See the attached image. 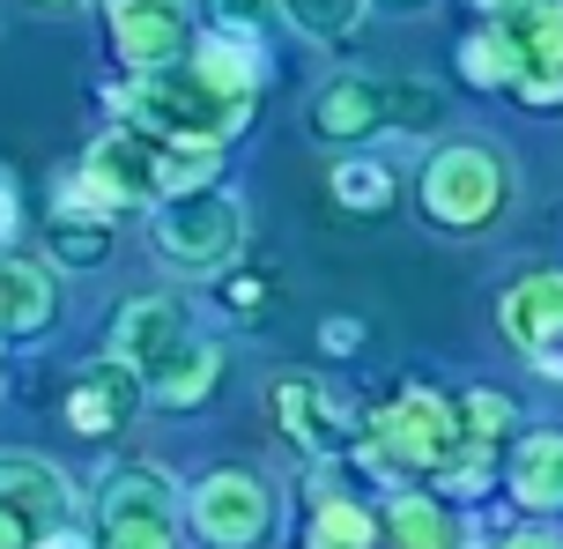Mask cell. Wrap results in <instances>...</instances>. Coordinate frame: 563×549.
Masks as SVG:
<instances>
[{"label": "cell", "instance_id": "1", "mask_svg": "<svg viewBox=\"0 0 563 549\" xmlns=\"http://www.w3.org/2000/svg\"><path fill=\"white\" fill-rule=\"evenodd\" d=\"M208 149H170V142H148L134 127H119L82 156V178H75V201L89 208H164L170 194L186 186H208Z\"/></svg>", "mask_w": 563, "mask_h": 549}, {"label": "cell", "instance_id": "2", "mask_svg": "<svg viewBox=\"0 0 563 549\" xmlns=\"http://www.w3.org/2000/svg\"><path fill=\"white\" fill-rule=\"evenodd\" d=\"M119 112H126V127H134V134H148V142H170V149H208V156H216V149H223L230 134H245L253 105L223 97L216 83H200L194 67L178 59V67L134 75V89H119Z\"/></svg>", "mask_w": 563, "mask_h": 549}, {"label": "cell", "instance_id": "3", "mask_svg": "<svg viewBox=\"0 0 563 549\" xmlns=\"http://www.w3.org/2000/svg\"><path fill=\"white\" fill-rule=\"evenodd\" d=\"M511 208V164L489 142H445L422 164V216L438 231H489Z\"/></svg>", "mask_w": 563, "mask_h": 549}, {"label": "cell", "instance_id": "4", "mask_svg": "<svg viewBox=\"0 0 563 549\" xmlns=\"http://www.w3.org/2000/svg\"><path fill=\"white\" fill-rule=\"evenodd\" d=\"M245 245V208L223 186H186L156 208V261L186 267V275H208V267H230Z\"/></svg>", "mask_w": 563, "mask_h": 549}, {"label": "cell", "instance_id": "5", "mask_svg": "<svg viewBox=\"0 0 563 549\" xmlns=\"http://www.w3.org/2000/svg\"><path fill=\"white\" fill-rule=\"evenodd\" d=\"M371 431H378L371 468L400 491V475H430V468L452 453V438H460V408H452L445 394H430V386H408L400 402H386L378 416H371Z\"/></svg>", "mask_w": 563, "mask_h": 549}, {"label": "cell", "instance_id": "6", "mask_svg": "<svg viewBox=\"0 0 563 549\" xmlns=\"http://www.w3.org/2000/svg\"><path fill=\"white\" fill-rule=\"evenodd\" d=\"M497 15V45L511 59V97L527 105H563V0H505Z\"/></svg>", "mask_w": 563, "mask_h": 549}, {"label": "cell", "instance_id": "7", "mask_svg": "<svg viewBox=\"0 0 563 549\" xmlns=\"http://www.w3.org/2000/svg\"><path fill=\"white\" fill-rule=\"evenodd\" d=\"M170 513H178V491L156 461L119 468L112 483L97 491V549H170Z\"/></svg>", "mask_w": 563, "mask_h": 549}, {"label": "cell", "instance_id": "8", "mask_svg": "<svg viewBox=\"0 0 563 549\" xmlns=\"http://www.w3.org/2000/svg\"><path fill=\"white\" fill-rule=\"evenodd\" d=\"M186 513H194V535L208 549H253L267 535V520H275V497H267V483L253 468H216V475H200Z\"/></svg>", "mask_w": 563, "mask_h": 549}, {"label": "cell", "instance_id": "9", "mask_svg": "<svg viewBox=\"0 0 563 549\" xmlns=\"http://www.w3.org/2000/svg\"><path fill=\"white\" fill-rule=\"evenodd\" d=\"M497 327L534 372L563 378V275H519L497 297Z\"/></svg>", "mask_w": 563, "mask_h": 549}, {"label": "cell", "instance_id": "10", "mask_svg": "<svg viewBox=\"0 0 563 549\" xmlns=\"http://www.w3.org/2000/svg\"><path fill=\"white\" fill-rule=\"evenodd\" d=\"M112 45L134 75L178 67L194 53V0H112Z\"/></svg>", "mask_w": 563, "mask_h": 549}, {"label": "cell", "instance_id": "11", "mask_svg": "<svg viewBox=\"0 0 563 549\" xmlns=\"http://www.w3.org/2000/svg\"><path fill=\"white\" fill-rule=\"evenodd\" d=\"M186 342H194V319H186L178 297H134V305L112 319V356L141 378V386H156V378L178 364Z\"/></svg>", "mask_w": 563, "mask_h": 549}, {"label": "cell", "instance_id": "12", "mask_svg": "<svg viewBox=\"0 0 563 549\" xmlns=\"http://www.w3.org/2000/svg\"><path fill=\"white\" fill-rule=\"evenodd\" d=\"M0 513H15L30 535H59V527H75V491L53 461L0 453Z\"/></svg>", "mask_w": 563, "mask_h": 549}, {"label": "cell", "instance_id": "13", "mask_svg": "<svg viewBox=\"0 0 563 549\" xmlns=\"http://www.w3.org/2000/svg\"><path fill=\"white\" fill-rule=\"evenodd\" d=\"M267 408L282 416V431L297 438L311 461H334L341 446L356 438V431H349V416H341V408L327 402V386H319V378H305V372L275 378V386H267Z\"/></svg>", "mask_w": 563, "mask_h": 549}, {"label": "cell", "instance_id": "14", "mask_svg": "<svg viewBox=\"0 0 563 549\" xmlns=\"http://www.w3.org/2000/svg\"><path fill=\"white\" fill-rule=\"evenodd\" d=\"M141 394H148V386H141L119 356H104V364H89V372L67 386V424H75L82 438H119L126 424H134Z\"/></svg>", "mask_w": 563, "mask_h": 549}, {"label": "cell", "instance_id": "15", "mask_svg": "<svg viewBox=\"0 0 563 549\" xmlns=\"http://www.w3.org/2000/svg\"><path fill=\"white\" fill-rule=\"evenodd\" d=\"M371 127H386L378 75H334V83L311 97V134L319 142H364Z\"/></svg>", "mask_w": 563, "mask_h": 549}, {"label": "cell", "instance_id": "16", "mask_svg": "<svg viewBox=\"0 0 563 549\" xmlns=\"http://www.w3.org/2000/svg\"><path fill=\"white\" fill-rule=\"evenodd\" d=\"M505 491L527 513H563V431H527L505 461Z\"/></svg>", "mask_w": 563, "mask_h": 549}, {"label": "cell", "instance_id": "17", "mask_svg": "<svg viewBox=\"0 0 563 549\" xmlns=\"http://www.w3.org/2000/svg\"><path fill=\"white\" fill-rule=\"evenodd\" d=\"M378 527H386V549H467V535L452 527V513L422 491H394V505H386Z\"/></svg>", "mask_w": 563, "mask_h": 549}, {"label": "cell", "instance_id": "18", "mask_svg": "<svg viewBox=\"0 0 563 549\" xmlns=\"http://www.w3.org/2000/svg\"><path fill=\"white\" fill-rule=\"evenodd\" d=\"M59 312V289L37 261H0V334H37Z\"/></svg>", "mask_w": 563, "mask_h": 549}, {"label": "cell", "instance_id": "19", "mask_svg": "<svg viewBox=\"0 0 563 549\" xmlns=\"http://www.w3.org/2000/svg\"><path fill=\"white\" fill-rule=\"evenodd\" d=\"M45 245H53V261H67V267H97L112 253V216L67 194V201L53 208V223H45Z\"/></svg>", "mask_w": 563, "mask_h": 549}, {"label": "cell", "instance_id": "20", "mask_svg": "<svg viewBox=\"0 0 563 549\" xmlns=\"http://www.w3.org/2000/svg\"><path fill=\"white\" fill-rule=\"evenodd\" d=\"M430 475H438V491H452V497H482V491H489V475H497V446H489V438H475L467 424H460L452 453L430 468Z\"/></svg>", "mask_w": 563, "mask_h": 549}, {"label": "cell", "instance_id": "21", "mask_svg": "<svg viewBox=\"0 0 563 549\" xmlns=\"http://www.w3.org/2000/svg\"><path fill=\"white\" fill-rule=\"evenodd\" d=\"M305 549H378V520L364 505H349V497H319Z\"/></svg>", "mask_w": 563, "mask_h": 549}, {"label": "cell", "instance_id": "22", "mask_svg": "<svg viewBox=\"0 0 563 549\" xmlns=\"http://www.w3.org/2000/svg\"><path fill=\"white\" fill-rule=\"evenodd\" d=\"M216 372H223V349H208V342H186L178 349V364H170L148 394H164V408H194L208 386H216Z\"/></svg>", "mask_w": 563, "mask_h": 549}, {"label": "cell", "instance_id": "23", "mask_svg": "<svg viewBox=\"0 0 563 549\" xmlns=\"http://www.w3.org/2000/svg\"><path fill=\"white\" fill-rule=\"evenodd\" d=\"M334 201L378 216V208H394V172L371 164V156H341V164H334Z\"/></svg>", "mask_w": 563, "mask_h": 549}, {"label": "cell", "instance_id": "24", "mask_svg": "<svg viewBox=\"0 0 563 549\" xmlns=\"http://www.w3.org/2000/svg\"><path fill=\"white\" fill-rule=\"evenodd\" d=\"M378 97H386V127H400V134H430L445 119V89L438 83H378Z\"/></svg>", "mask_w": 563, "mask_h": 549}, {"label": "cell", "instance_id": "25", "mask_svg": "<svg viewBox=\"0 0 563 549\" xmlns=\"http://www.w3.org/2000/svg\"><path fill=\"white\" fill-rule=\"evenodd\" d=\"M371 0H282V15L305 30V37H349V30L364 23Z\"/></svg>", "mask_w": 563, "mask_h": 549}, {"label": "cell", "instance_id": "26", "mask_svg": "<svg viewBox=\"0 0 563 549\" xmlns=\"http://www.w3.org/2000/svg\"><path fill=\"white\" fill-rule=\"evenodd\" d=\"M460 75L475 89H511V59H505V45H497V30H475V37L460 45Z\"/></svg>", "mask_w": 563, "mask_h": 549}, {"label": "cell", "instance_id": "27", "mask_svg": "<svg viewBox=\"0 0 563 549\" xmlns=\"http://www.w3.org/2000/svg\"><path fill=\"white\" fill-rule=\"evenodd\" d=\"M460 424H467L475 438H489V446H505L511 438V402L497 394V386H475V394L460 402Z\"/></svg>", "mask_w": 563, "mask_h": 549}, {"label": "cell", "instance_id": "28", "mask_svg": "<svg viewBox=\"0 0 563 549\" xmlns=\"http://www.w3.org/2000/svg\"><path fill=\"white\" fill-rule=\"evenodd\" d=\"M216 8V30H238V37H253L282 15V0H208Z\"/></svg>", "mask_w": 563, "mask_h": 549}, {"label": "cell", "instance_id": "29", "mask_svg": "<svg viewBox=\"0 0 563 549\" xmlns=\"http://www.w3.org/2000/svg\"><path fill=\"white\" fill-rule=\"evenodd\" d=\"M230 305H238V312L253 319L260 305H267V283H260V275H238V283H230Z\"/></svg>", "mask_w": 563, "mask_h": 549}, {"label": "cell", "instance_id": "30", "mask_svg": "<svg viewBox=\"0 0 563 549\" xmlns=\"http://www.w3.org/2000/svg\"><path fill=\"white\" fill-rule=\"evenodd\" d=\"M15 223H23V201H15V178L0 172V245L15 238Z\"/></svg>", "mask_w": 563, "mask_h": 549}, {"label": "cell", "instance_id": "31", "mask_svg": "<svg viewBox=\"0 0 563 549\" xmlns=\"http://www.w3.org/2000/svg\"><path fill=\"white\" fill-rule=\"evenodd\" d=\"M497 549H563V535H549V527H511Z\"/></svg>", "mask_w": 563, "mask_h": 549}, {"label": "cell", "instance_id": "32", "mask_svg": "<svg viewBox=\"0 0 563 549\" xmlns=\"http://www.w3.org/2000/svg\"><path fill=\"white\" fill-rule=\"evenodd\" d=\"M319 342H327V349H356V342H364V327H356V319H327Z\"/></svg>", "mask_w": 563, "mask_h": 549}, {"label": "cell", "instance_id": "33", "mask_svg": "<svg viewBox=\"0 0 563 549\" xmlns=\"http://www.w3.org/2000/svg\"><path fill=\"white\" fill-rule=\"evenodd\" d=\"M0 549H30V527L15 513H0Z\"/></svg>", "mask_w": 563, "mask_h": 549}, {"label": "cell", "instance_id": "34", "mask_svg": "<svg viewBox=\"0 0 563 549\" xmlns=\"http://www.w3.org/2000/svg\"><path fill=\"white\" fill-rule=\"evenodd\" d=\"M37 549H97V542H89V535H75V527H59V535H45Z\"/></svg>", "mask_w": 563, "mask_h": 549}, {"label": "cell", "instance_id": "35", "mask_svg": "<svg viewBox=\"0 0 563 549\" xmlns=\"http://www.w3.org/2000/svg\"><path fill=\"white\" fill-rule=\"evenodd\" d=\"M37 8H82V0H37Z\"/></svg>", "mask_w": 563, "mask_h": 549}, {"label": "cell", "instance_id": "36", "mask_svg": "<svg viewBox=\"0 0 563 549\" xmlns=\"http://www.w3.org/2000/svg\"><path fill=\"white\" fill-rule=\"evenodd\" d=\"M482 8H505V0H482Z\"/></svg>", "mask_w": 563, "mask_h": 549}]
</instances>
